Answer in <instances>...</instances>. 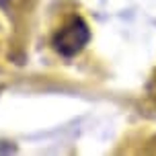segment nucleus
Here are the masks:
<instances>
[{
    "instance_id": "obj_1",
    "label": "nucleus",
    "mask_w": 156,
    "mask_h": 156,
    "mask_svg": "<svg viewBox=\"0 0 156 156\" xmlns=\"http://www.w3.org/2000/svg\"><path fill=\"white\" fill-rule=\"evenodd\" d=\"M88 39H90L88 25L82 19H72L66 27H62L58 31V35L54 37V45L62 55L70 58V55L78 54L88 43Z\"/></svg>"
},
{
    "instance_id": "obj_2",
    "label": "nucleus",
    "mask_w": 156,
    "mask_h": 156,
    "mask_svg": "<svg viewBox=\"0 0 156 156\" xmlns=\"http://www.w3.org/2000/svg\"><path fill=\"white\" fill-rule=\"evenodd\" d=\"M0 4H4V0H0Z\"/></svg>"
}]
</instances>
